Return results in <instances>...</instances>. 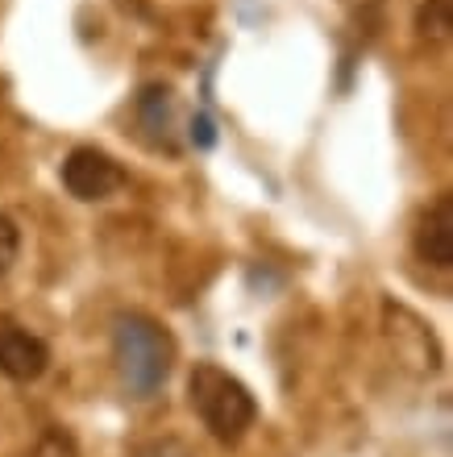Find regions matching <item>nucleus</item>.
I'll use <instances>...</instances> for the list:
<instances>
[{
  "label": "nucleus",
  "mask_w": 453,
  "mask_h": 457,
  "mask_svg": "<svg viewBox=\"0 0 453 457\" xmlns=\"http://www.w3.org/2000/svg\"><path fill=\"white\" fill-rule=\"evenodd\" d=\"M113 361L130 399H155L175 361V341L155 316L121 312L113 320Z\"/></svg>",
  "instance_id": "1"
},
{
  "label": "nucleus",
  "mask_w": 453,
  "mask_h": 457,
  "mask_svg": "<svg viewBox=\"0 0 453 457\" xmlns=\"http://www.w3.org/2000/svg\"><path fill=\"white\" fill-rule=\"evenodd\" d=\"M188 399L221 445H238L258 420V399L250 395V386L216 361H196L188 378Z\"/></svg>",
  "instance_id": "2"
},
{
  "label": "nucleus",
  "mask_w": 453,
  "mask_h": 457,
  "mask_svg": "<svg viewBox=\"0 0 453 457\" xmlns=\"http://www.w3.org/2000/svg\"><path fill=\"white\" fill-rule=\"evenodd\" d=\"M59 175H63V187L75 200H84V204H100L113 192H121V183H125V170L117 167V158L96 150V145H75L71 154L63 158Z\"/></svg>",
  "instance_id": "3"
},
{
  "label": "nucleus",
  "mask_w": 453,
  "mask_h": 457,
  "mask_svg": "<svg viewBox=\"0 0 453 457\" xmlns=\"http://www.w3.org/2000/svg\"><path fill=\"white\" fill-rule=\"evenodd\" d=\"M50 366V345L29 328L0 320V374L13 383H34Z\"/></svg>",
  "instance_id": "4"
},
{
  "label": "nucleus",
  "mask_w": 453,
  "mask_h": 457,
  "mask_svg": "<svg viewBox=\"0 0 453 457\" xmlns=\"http://www.w3.org/2000/svg\"><path fill=\"white\" fill-rule=\"evenodd\" d=\"M416 253L420 262L437 266V270H449L453 266V195L441 192L424 208V217L416 225Z\"/></svg>",
  "instance_id": "5"
},
{
  "label": "nucleus",
  "mask_w": 453,
  "mask_h": 457,
  "mask_svg": "<svg viewBox=\"0 0 453 457\" xmlns=\"http://www.w3.org/2000/svg\"><path fill=\"white\" fill-rule=\"evenodd\" d=\"M416 29L429 46H445L453 34V4L449 0H424L416 17Z\"/></svg>",
  "instance_id": "6"
},
{
  "label": "nucleus",
  "mask_w": 453,
  "mask_h": 457,
  "mask_svg": "<svg viewBox=\"0 0 453 457\" xmlns=\"http://www.w3.org/2000/svg\"><path fill=\"white\" fill-rule=\"evenodd\" d=\"M17 253H21V225H17L9 212H0V275H9V266L17 262Z\"/></svg>",
  "instance_id": "7"
},
{
  "label": "nucleus",
  "mask_w": 453,
  "mask_h": 457,
  "mask_svg": "<svg viewBox=\"0 0 453 457\" xmlns=\"http://www.w3.org/2000/svg\"><path fill=\"white\" fill-rule=\"evenodd\" d=\"M138 457H196V453H191V445L180 441V436H155V441H146L138 449Z\"/></svg>",
  "instance_id": "8"
},
{
  "label": "nucleus",
  "mask_w": 453,
  "mask_h": 457,
  "mask_svg": "<svg viewBox=\"0 0 453 457\" xmlns=\"http://www.w3.org/2000/svg\"><path fill=\"white\" fill-rule=\"evenodd\" d=\"M29 457H80V453H75V445L63 433H46Z\"/></svg>",
  "instance_id": "9"
}]
</instances>
